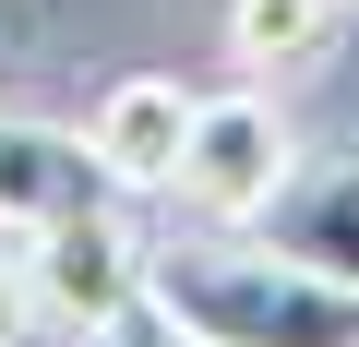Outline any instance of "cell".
Wrapping results in <instances>:
<instances>
[{
	"label": "cell",
	"instance_id": "10",
	"mask_svg": "<svg viewBox=\"0 0 359 347\" xmlns=\"http://www.w3.org/2000/svg\"><path fill=\"white\" fill-rule=\"evenodd\" d=\"M347 13H359V0H347Z\"/></svg>",
	"mask_w": 359,
	"mask_h": 347
},
{
	"label": "cell",
	"instance_id": "5",
	"mask_svg": "<svg viewBox=\"0 0 359 347\" xmlns=\"http://www.w3.org/2000/svg\"><path fill=\"white\" fill-rule=\"evenodd\" d=\"M252 240L311 264V275H335V287H359V144L347 156H299L276 180V204L252 216Z\"/></svg>",
	"mask_w": 359,
	"mask_h": 347
},
{
	"label": "cell",
	"instance_id": "7",
	"mask_svg": "<svg viewBox=\"0 0 359 347\" xmlns=\"http://www.w3.org/2000/svg\"><path fill=\"white\" fill-rule=\"evenodd\" d=\"M347 25V0H228V60L240 72H311Z\"/></svg>",
	"mask_w": 359,
	"mask_h": 347
},
{
	"label": "cell",
	"instance_id": "2",
	"mask_svg": "<svg viewBox=\"0 0 359 347\" xmlns=\"http://www.w3.org/2000/svg\"><path fill=\"white\" fill-rule=\"evenodd\" d=\"M287 168H299L287 108H276L264 84H228V96H192V132H180V180H168V192L192 204V216H216V228H252Z\"/></svg>",
	"mask_w": 359,
	"mask_h": 347
},
{
	"label": "cell",
	"instance_id": "9",
	"mask_svg": "<svg viewBox=\"0 0 359 347\" xmlns=\"http://www.w3.org/2000/svg\"><path fill=\"white\" fill-rule=\"evenodd\" d=\"M96 347H192V335H180V323H168L156 299H132V311H120V323H108Z\"/></svg>",
	"mask_w": 359,
	"mask_h": 347
},
{
	"label": "cell",
	"instance_id": "6",
	"mask_svg": "<svg viewBox=\"0 0 359 347\" xmlns=\"http://www.w3.org/2000/svg\"><path fill=\"white\" fill-rule=\"evenodd\" d=\"M180 132H192V96H180L168 72H120L84 108V144L108 168V192H168L180 180Z\"/></svg>",
	"mask_w": 359,
	"mask_h": 347
},
{
	"label": "cell",
	"instance_id": "3",
	"mask_svg": "<svg viewBox=\"0 0 359 347\" xmlns=\"http://www.w3.org/2000/svg\"><path fill=\"white\" fill-rule=\"evenodd\" d=\"M25 275H36V323L108 335V323L144 299V240H132L120 204H84V216H60V228L25 240Z\"/></svg>",
	"mask_w": 359,
	"mask_h": 347
},
{
	"label": "cell",
	"instance_id": "8",
	"mask_svg": "<svg viewBox=\"0 0 359 347\" xmlns=\"http://www.w3.org/2000/svg\"><path fill=\"white\" fill-rule=\"evenodd\" d=\"M36 335V275H25V240H0V347Z\"/></svg>",
	"mask_w": 359,
	"mask_h": 347
},
{
	"label": "cell",
	"instance_id": "4",
	"mask_svg": "<svg viewBox=\"0 0 359 347\" xmlns=\"http://www.w3.org/2000/svg\"><path fill=\"white\" fill-rule=\"evenodd\" d=\"M84 204H120L108 168H96V144L60 132V120L0 108V240H36V228H60V216H84Z\"/></svg>",
	"mask_w": 359,
	"mask_h": 347
},
{
	"label": "cell",
	"instance_id": "1",
	"mask_svg": "<svg viewBox=\"0 0 359 347\" xmlns=\"http://www.w3.org/2000/svg\"><path fill=\"white\" fill-rule=\"evenodd\" d=\"M144 299L192 335V347H359V287L264 252L252 228L144 252Z\"/></svg>",
	"mask_w": 359,
	"mask_h": 347
}]
</instances>
